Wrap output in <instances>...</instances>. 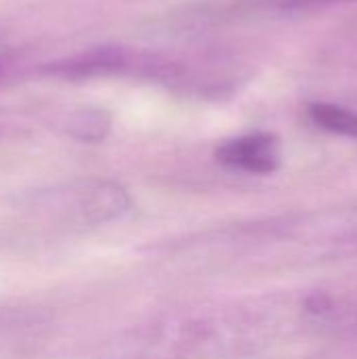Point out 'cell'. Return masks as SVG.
<instances>
[{
    "label": "cell",
    "instance_id": "cell-1",
    "mask_svg": "<svg viewBox=\"0 0 357 359\" xmlns=\"http://www.w3.org/2000/svg\"><path fill=\"white\" fill-rule=\"evenodd\" d=\"M32 204L80 223H101L120 217L128 208V196L109 181H76L48 191H38Z\"/></svg>",
    "mask_w": 357,
    "mask_h": 359
},
{
    "label": "cell",
    "instance_id": "cell-2",
    "mask_svg": "<svg viewBox=\"0 0 357 359\" xmlns=\"http://www.w3.org/2000/svg\"><path fill=\"white\" fill-rule=\"evenodd\" d=\"M135 61L137 53H130L122 46H93L78 55L44 65L42 74L63 80H88L99 76L133 74Z\"/></svg>",
    "mask_w": 357,
    "mask_h": 359
},
{
    "label": "cell",
    "instance_id": "cell-3",
    "mask_svg": "<svg viewBox=\"0 0 357 359\" xmlns=\"http://www.w3.org/2000/svg\"><path fill=\"white\" fill-rule=\"evenodd\" d=\"M217 160L234 170L269 175L280 166V141L271 133H248L219 145Z\"/></svg>",
    "mask_w": 357,
    "mask_h": 359
},
{
    "label": "cell",
    "instance_id": "cell-4",
    "mask_svg": "<svg viewBox=\"0 0 357 359\" xmlns=\"http://www.w3.org/2000/svg\"><path fill=\"white\" fill-rule=\"evenodd\" d=\"M309 118L324 130L357 139V111L335 105V103H314L309 107Z\"/></svg>",
    "mask_w": 357,
    "mask_h": 359
},
{
    "label": "cell",
    "instance_id": "cell-5",
    "mask_svg": "<svg viewBox=\"0 0 357 359\" xmlns=\"http://www.w3.org/2000/svg\"><path fill=\"white\" fill-rule=\"evenodd\" d=\"M112 126V118L103 109L95 107H82L76 109L65 124L67 135L80 139V141H101Z\"/></svg>",
    "mask_w": 357,
    "mask_h": 359
},
{
    "label": "cell",
    "instance_id": "cell-6",
    "mask_svg": "<svg viewBox=\"0 0 357 359\" xmlns=\"http://www.w3.org/2000/svg\"><path fill=\"white\" fill-rule=\"evenodd\" d=\"M335 2H343V0H255L252 4L274 11H301V8H316Z\"/></svg>",
    "mask_w": 357,
    "mask_h": 359
}]
</instances>
